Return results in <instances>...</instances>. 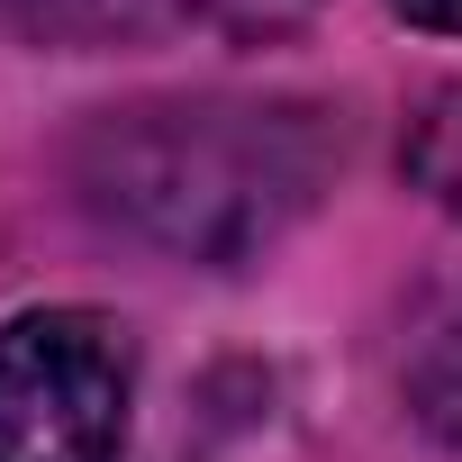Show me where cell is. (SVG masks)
I'll list each match as a JSON object with an SVG mask.
<instances>
[{"label": "cell", "mask_w": 462, "mask_h": 462, "mask_svg": "<svg viewBox=\"0 0 462 462\" xmlns=\"http://www.w3.org/2000/svg\"><path fill=\"white\" fill-rule=\"evenodd\" d=\"M390 10H399L408 28H444V37H462V0H390Z\"/></svg>", "instance_id": "cell-6"}, {"label": "cell", "mask_w": 462, "mask_h": 462, "mask_svg": "<svg viewBox=\"0 0 462 462\" xmlns=\"http://www.w3.org/2000/svg\"><path fill=\"white\" fill-rule=\"evenodd\" d=\"M19 19V37L64 46V55H100V46H145L181 19H217L226 0H0Z\"/></svg>", "instance_id": "cell-3"}, {"label": "cell", "mask_w": 462, "mask_h": 462, "mask_svg": "<svg viewBox=\"0 0 462 462\" xmlns=\"http://www.w3.org/2000/svg\"><path fill=\"white\" fill-rule=\"evenodd\" d=\"M399 163H408V181H417L435 208H462V82H435V91L408 109Z\"/></svg>", "instance_id": "cell-4"}, {"label": "cell", "mask_w": 462, "mask_h": 462, "mask_svg": "<svg viewBox=\"0 0 462 462\" xmlns=\"http://www.w3.org/2000/svg\"><path fill=\"white\" fill-rule=\"evenodd\" d=\"M408 399H417V417L462 453V291H453L444 318L426 327V345H417V363H408Z\"/></svg>", "instance_id": "cell-5"}, {"label": "cell", "mask_w": 462, "mask_h": 462, "mask_svg": "<svg viewBox=\"0 0 462 462\" xmlns=\"http://www.w3.org/2000/svg\"><path fill=\"white\" fill-rule=\"evenodd\" d=\"M336 127L309 100H136L91 118L73 145L82 199L127 236L190 254V263H245L327 190Z\"/></svg>", "instance_id": "cell-1"}, {"label": "cell", "mask_w": 462, "mask_h": 462, "mask_svg": "<svg viewBox=\"0 0 462 462\" xmlns=\"http://www.w3.org/2000/svg\"><path fill=\"white\" fill-rule=\"evenodd\" d=\"M136 345L100 309H28L0 327V462H118Z\"/></svg>", "instance_id": "cell-2"}]
</instances>
